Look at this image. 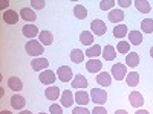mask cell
<instances>
[{
    "label": "cell",
    "mask_w": 153,
    "mask_h": 114,
    "mask_svg": "<svg viewBox=\"0 0 153 114\" xmlns=\"http://www.w3.org/2000/svg\"><path fill=\"white\" fill-rule=\"evenodd\" d=\"M25 50L29 56H40L43 53V44L40 41L35 40H29L26 44H25Z\"/></svg>",
    "instance_id": "6da1fadb"
},
{
    "label": "cell",
    "mask_w": 153,
    "mask_h": 114,
    "mask_svg": "<svg viewBox=\"0 0 153 114\" xmlns=\"http://www.w3.org/2000/svg\"><path fill=\"white\" fill-rule=\"evenodd\" d=\"M91 99H92L94 104L103 105L107 100V93H106V90H103V88H92L91 90Z\"/></svg>",
    "instance_id": "7a4b0ae2"
},
{
    "label": "cell",
    "mask_w": 153,
    "mask_h": 114,
    "mask_svg": "<svg viewBox=\"0 0 153 114\" xmlns=\"http://www.w3.org/2000/svg\"><path fill=\"white\" fill-rule=\"evenodd\" d=\"M112 76L117 81H123L127 76V67L123 64V62H117V64L112 66Z\"/></svg>",
    "instance_id": "3957f363"
},
{
    "label": "cell",
    "mask_w": 153,
    "mask_h": 114,
    "mask_svg": "<svg viewBox=\"0 0 153 114\" xmlns=\"http://www.w3.org/2000/svg\"><path fill=\"white\" fill-rule=\"evenodd\" d=\"M57 78L61 81V82H68L71 79H74V73H72V69L69 66H61L57 69Z\"/></svg>",
    "instance_id": "277c9868"
},
{
    "label": "cell",
    "mask_w": 153,
    "mask_h": 114,
    "mask_svg": "<svg viewBox=\"0 0 153 114\" xmlns=\"http://www.w3.org/2000/svg\"><path fill=\"white\" fill-rule=\"evenodd\" d=\"M38 79H40V82L42 84H45V85H52L54 82H55V72H52V70H43L42 73H40V76H38Z\"/></svg>",
    "instance_id": "5b68a950"
},
{
    "label": "cell",
    "mask_w": 153,
    "mask_h": 114,
    "mask_svg": "<svg viewBox=\"0 0 153 114\" xmlns=\"http://www.w3.org/2000/svg\"><path fill=\"white\" fill-rule=\"evenodd\" d=\"M91 29H92V34H95V35H104L106 32H107V28H106V23L103 21V20H94L92 23H91Z\"/></svg>",
    "instance_id": "8992f818"
},
{
    "label": "cell",
    "mask_w": 153,
    "mask_h": 114,
    "mask_svg": "<svg viewBox=\"0 0 153 114\" xmlns=\"http://www.w3.org/2000/svg\"><path fill=\"white\" fill-rule=\"evenodd\" d=\"M60 102H61V105L65 107V108H71L74 105V102H75V96L72 94L71 90H65V91L61 93Z\"/></svg>",
    "instance_id": "52a82bcc"
},
{
    "label": "cell",
    "mask_w": 153,
    "mask_h": 114,
    "mask_svg": "<svg viewBox=\"0 0 153 114\" xmlns=\"http://www.w3.org/2000/svg\"><path fill=\"white\" fill-rule=\"evenodd\" d=\"M31 67H32V70H35V72L48 70L49 61H48L46 58H35V59H32V62H31Z\"/></svg>",
    "instance_id": "ba28073f"
},
{
    "label": "cell",
    "mask_w": 153,
    "mask_h": 114,
    "mask_svg": "<svg viewBox=\"0 0 153 114\" xmlns=\"http://www.w3.org/2000/svg\"><path fill=\"white\" fill-rule=\"evenodd\" d=\"M22 32H23V35L26 37V38H29V40H34L37 35H40V32H38V28L34 26V24H29V23L25 24V26L22 28Z\"/></svg>",
    "instance_id": "9c48e42d"
},
{
    "label": "cell",
    "mask_w": 153,
    "mask_h": 114,
    "mask_svg": "<svg viewBox=\"0 0 153 114\" xmlns=\"http://www.w3.org/2000/svg\"><path fill=\"white\" fill-rule=\"evenodd\" d=\"M129 100H130V105L135 107V108L143 107V104H144V97H143V94L139 93V91H136V90H133V91L129 94Z\"/></svg>",
    "instance_id": "30bf717a"
},
{
    "label": "cell",
    "mask_w": 153,
    "mask_h": 114,
    "mask_svg": "<svg viewBox=\"0 0 153 114\" xmlns=\"http://www.w3.org/2000/svg\"><path fill=\"white\" fill-rule=\"evenodd\" d=\"M75 102L78 104L80 107H84L87 105L89 102H91V93H87V91H76L75 94Z\"/></svg>",
    "instance_id": "8fae6325"
},
{
    "label": "cell",
    "mask_w": 153,
    "mask_h": 114,
    "mask_svg": "<svg viewBox=\"0 0 153 114\" xmlns=\"http://www.w3.org/2000/svg\"><path fill=\"white\" fill-rule=\"evenodd\" d=\"M45 96H46L48 100H57L58 97H61L60 88L58 87H54V85H49L46 90H45Z\"/></svg>",
    "instance_id": "7c38bea8"
},
{
    "label": "cell",
    "mask_w": 153,
    "mask_h": 114,
    "mask_svg": "<svg viewBox=\"0 0 153 114\" xmlns=\"http://www.w3.org/2000/svg\"><path fill=\"white\" fill-rule=\"evenodd\" d=\"M97 82L101 85V87H109L112 84V75L107 73V72H100L97 75Z\"/></svg>",
    "instance_id": "4fadbf2b"
},
{
    "label": "cell",
    "mask_w": 153,
    "mask_h": 114,
    "mask_svg": "<svg viewBox=\"0 0 153 114\" xmlns=\"http://www.w3.org/2000/svg\"><path fill=\"white\" fill-rule=\"evenodd\" d=\"M86 69L91 73H98V72H101V69H103V62H101L100 59H89L86 62Z\"/></svg>",
    "instance_id": "5bb4252c"
},
{
    "label": "cell",
    "mask_w": 153,
    "mask_h": 114,
    "mask_svg": "<svg viewBox=\"0 0 153 114\" xmlns=\"http://www.w3.org/2000/svg\"><path fill=\"white\" fill-rule=\"evenodd\" d=\"M38 41H40L43 46H51V44L54 43V35H52V32L42 31L40 35H38Z\"/></svg>",
    "instance_id": "9a60e30c"
},
{
    "label": "cell",
    "mask_w": 153,
    "mask_h": 114,
    "mask_svg": "<svg viewBox=\"0 0 153 114\" xmlns=\"http://www.w3.org/2000/svg\"><path fill=\"white\" fill-rule=\"evenodd\" d=\"M25 105H26V100H25L23 96L20 94H14L11 97V107L14 108V110H23Z\"/></svg>",
    "instance_id": "2e32d148"
},
{
    "label": "cell",
    "mask_w": 153,
    "mask_h": 114,
    "mask_svg": "<svg viewBox=\"0 0 153 114\" xmlns=\"http://www.w3.org/2000/svg\"><path fill=\"white\" fill-rule=\"evenodd\" d=\"M3 21H5L6 24H16V23L19 21V14H17L16 11H12V9L5 11V12H3Z\"/></svg>",
    "instance_id": "e0dca14e"
},
{
    "label": "cell",
    "mask_w": 153,
    "mask_h": 114,
    "mask_svg": "<svg viewBox=\"0 0 153 114\" xmlns=\"http://www.w3.org/2000/svg\"><path fill=\"white\" fill-rule=\"evenodd\" d=\"M126 66L129 67H138L139 66V53L136 52H130L126 55Z\"/></svg>",
    "instance_id": "ac0fdd59"
},
{
    "label": "cell",
    "mask_w": 153,
    "mask_h": 114,
    "mask_svg": "<svg viewBox=\"0 0 153 114\" xmlns=\"http://www.w3.org/2000/svg\"><path fill=\"white\" fill-rule=\"evenodd\" d=\"M8 87L12 91H20V90H23V82H22L20 78H17V76H12V78L8 79Z\"/></svg>",
    "instance_id": "d6986e66"
},
{
    "label": "cell",
    "mask_w": 153,
    "mask_h": 114,
    "mask_svg": "<svg viewBox=\"0 0 153 114\" xmlns=\"http://www.w3.org/2000/svg\"><path fill=\"white\" fill-rule=\"evenodd\" d=\"M89 85V82H87V79L84 78L83 75H76V76H74V79H72V88H86Z\"/></svg>",
    "instance_id": "ffe728a7"
},
{
    "label": "cell",
    "mask_w": 153,
    "mask_h": 114,
    "mask_svg": "<svg viewBox=\"0 0 153 114\" xmlns=\"http://www.w3.org/2000/svg\"><path fill=\"white\" fill-rule=\"evenodd\" d=\"M20 17L23 20H26V21H35L37 20V15H35V12L31 9V8H22L20 9Z\"/></svg>",
    "instance_id": "44dd1931"
},
{
    "label": "cell",
    "mask_w": 153,
    "mask_h": 114,
    "mask_svg": "<svg viewBox=\"0 0 153 114\" xmlns=\"http://www.w3.org/2000/svg\"><path fill=\"white\" fill-rule=\"evenodd\" d=\"M129 41L133 46H139L143 43V32L139 31H130L129 32Z\"/></svg>",
    "instance_id": "7402d4cb"
},
{
    "label": "cell",
    "mask_w": 153,
    "mask_h": 114,
    "mask_svg": "<svg viewBox=\"0 0 153 114\" xmlns=\"http://www.w3.org/2000/svg\"><path fill=\"white\" fill-rule=\"evenodd\" d=\"M80 41L87 46V47H92V43H94V34L89 32V31H83L80 34Z\"/></svg>",
    "instance_id": "603a6c76"
},
{
    "label": "cell",
    "mask_w": 153,
    "mask_h": 114,
    "mask_svg": "<svg viewBox=\"0 0 153 114\" xmlns=\"http://www.w3.org/2000/svg\"><path fill=\"white\" fill-rule=\"evenodd\" d=\"M103 56H104V61H113L117 58V50L112 44H107L104 46V52H103Z\"/></svg>",
    "instance_id": "cb8c5ba5"
},
{
    "label": "cell",
    "mask_w": 153,
    "mask_h": 114,
    "mask_svg": "<svg viewBox=\"0 0 153 114\" xmlns=\"http://www.w3.org/2000/svg\"><path fill=\"white\" fill-rule=\"evenodd\" d=\"M89 58H97V56H100V55H103V50H101V46L100 44H94L92 47H87V50H86V52H84Z\"/></svg>",
    "instance_id": "d4e9b609"
},
{
    "label": "cell",
    "mask_w": 153,
    "mask_h": 114,
    "mask_svg": "<svg viewBox=\"0 0 153 114\" xmlns=\"http://www.w3.org/2000/svg\"><path fill=\"white\" fill-rule=\"evenodd\" d=\"M109 20H110L112 23H120V21H123V20H124V12H123L121 9H112V11L109 12Z\"/></svg>",
    "instance_id": "484cf974"
},
{
    "label": "cell",
    "mask_w": 153,
    "mask_h": 114,
    "mask_svg": "<svg viewBox=\"0 0 153 114\" xmlns=\"http://www.w3.org/2000/svg\"><path fill=\"white\" fill-rule=\"evenodd\" d=\"M84 52L83 50H80V49H74L72 52H71V61L72 62H75V64H80V62H83L84 61Z\"/></svg>",
    "instance_id": "4316f807"
},
{
    "label": "cell",
    "mask_w": 153,
    "mask_h": 114,
    "mask_svg": "<svg viewBox=\"0 0 153 114\" xmlns=\"http://www.w3.org/2000/svg\"><path fill=\"white\" fill-rule=\"evenodd\" d=\"M135 6H136V9L141 12V14H149L150 9H152V6H150V3L147 2V0H136Z\"/></svg>",
    "instance_id": "83f0119b"
},
{
    "label": "cell",
    "mask_w": 153,
    "mask_h": 114,
    "mask_svg": "<svg viewBox=\"0 0 153 114\" xmlns=\"http://www.w3.org/2000/svg\"><path fill=\"white\" fill-rule=\"evenodd\" d=\"M74 15L78 20H84L87 17V9L83 5H75L74 6Z\"/></svg>",
    "instance_id": "f1b7e54d"
},
{
    "label": "cell",
    "mask_w": 153,
    "mask_h": 114,
    "mask_svg": "<svg viewBox=\"0 0 153 114\" xmlns=\"http://www.w3.org/2000/svg\"><path fill=\"white\" fill-rule=\"evenodd\" d=\"M126 82L129 87H136L139 84V75L136 72H130L129 75L126 76Z\"/></svg>",
    "instance_id": "f546056e"
},
{
    "label": "cell",
    "mask_w": 153,
    "mask_h": 114,
    "mask_svg": "<svg viewBox=\"0 0 153 114\" xmlns=\"http://www.w3.org/2000/svg\"><path fill=\"white\" fill-rule=\"evenodd\" d=\"M127 35V26L126 24H117L113 29V37L115 38H124Z\"/></svg>",
    "instance_id": "4dcf8cb0"
},
{
    "label": "cell",
    "mask_w": 153,
    "mask_h": 114,
    "mask_svg": "<svg viewBox=\"0 0 153 114\" xmlns=\"http://www.w3.org/2000/svg\"><path fill=\"white\" fill-rule=\"evenodd\" d=\"M141 32H144V34L153 32V20L152 18H144L141 21Z\"/></svg>",
    "instance_id": "1f68e13d"
},
{
    "label": "cell",
    "mask_w": 153,
    "mask_h": 114,
    "mask_svg": "<svg viewBox=\"0 0 153 114\" xmlns=\"http://www.w3.org/2000/svg\"><path fill=\"white\" fill-rule=\"evenodd\" d=\"M117 50L120 53H130V43L129 41H120L118 44H117Z\"/></svg>",
    "instance_id": "d6a6232c"
},
{
    "label": "cell",
    "mask_w": 153,
    "mask_h": 114,
    "mask_svg": "<svg viewBox=\"0 0 153 114\" xmlns=\"http://www.w3.org/2000/svg\"><path fill=\"white\" fill-rule=\"evenodd\" d=\"M115 5V0H101L100 2V9L101 11H107V9H112Z\"/></svg>",
    "instance_id": "836d02e7"
},
{
    "label": "cell",
    "mask_w": 153,
    "mask_h": 114,
    "mask_svg": "<svg viewBox=\"0 0 153 114\" xmlns=\"http://www.w3.org/2000/svg\"><path fill=\"white\" fill-rule=\"evenodd\" d=\"M45 0H31V6L34 9H43L45 8Z\"/></svg>",
    "instance_id": "e575fe53"
},
{
    "label": "cell",
    "mask_w": 153,
    "mask_h": 114,
    "mask_svg": "<svg viewBox=\"0 0 153 114\" xmlns=\"http://www.w3.org/2000/svg\"><path fill=\"white\" fill-rule=\"evenodd\" d=\"M49 113L51 114H63V108L60 105H57V104H52L49 107Z\"/></svg>",
    "instance_id": "d590c367"
},
{
    "label": "cell",
    "mask_w": 153,
    "mask_h": 114,
    "mask_svg": "<svg viewBox=\"0 0 153 114\" xmlns=\"http://www.w3.org/2000/svg\"><path fill=\"white\" fill-rule=\"evenodd\" d=\"M72 114H92L91 111H89L87 108H84V107H76V108H74L72 110Z\"/></svg>",
    "instance_id": "8d00e7d4"
},
{
    "label": "cell",
    "mask_w": 153,
    "mask_h": 114,
    "mask_svg": "<svg viewBox=\"0 0 153 114\" xmlns=\"http://www.w3.org/2000/svg\"><path fill=\"white\" fill-rule=\"evenodd\" d=\"M92 114H107V111H106V108H104V107L98 105V107H95V108L92 110Z\"/></svg>",
    "instance_id": "74e56055"
},
{
    "label": "cell",
    "mask_w": 153,
    "mask_h": 114,
    "mask_svg": "<svg viewBox=\"0 0 153 114\" xmlns=\"http://www.w3.org/2000/svg\"><path fill=\"white\" fill-rule=\"evenodd\" d=\"M118 5L123 6V8H129L132 5V2H130V0H118Z\"/></svg>",
    "instance_id": "f35d334b"
},
{
    "label": "cell",
    "mask_w": 153,
    "mask_h": 114,
    "mask_svg": "<svg viewBox=\"0 0 153 114\" xmlns=\"http://www.w3.org/2000/svg\"><path fill=\"white\" fill-rule=\"evenodd\" d=\"M9 6V2H8V0H2V2H0V8H2V9H6Z\"/></svg>",
    "instance_id": "ab89813d"
},
{
    "label": "cell",
    "mask_w": 153,
    "mask_h": 114,
    "mask_svg": "<svg viewBox=\"0 0 153 114\" xmlns=\"http://www.w3.org/2000/svg\"><path fill=\"white\" fill-rule=\"evenodd\" d=\"M135 114H150V113H149L147 110H138V111H136Z\"/></svg>",
    "instance_id": "60d3db41"
},
{
    "label": "cell",
    "mask_w": 153,
    "mask_h": 114,
    "mask_svg": "<svg viewBox=\"0 0 153 114\" xmlns=\"http://www.w3.org/2000/svg\"><path fill=\"white\" fill-rule=\"evenodd\" d=\"M115 114H129V113H127L126 110H117V111H115Z\"/></svg>",
    "instance_id": "b9f144b4"
},
{
    "label": "cell",
    "mask_w": 153,
    "mask_h": 114,
    "mask_svg": "<svg viewBox=\"0 0 153 114\" xmlns=\"http://www.w3.org/2000/svg\"><path fill=\"white\" fill-rule=\"evenodd\" d=\"M19 114H32L31 111H26V110H25V111H22V113H19Z\"/></svg>",
    "instance_id": "7bdbcfd3"
},
{
    "label": "cell",
    "mask_w": 153,
    "mask_h": 114,
    "mask_svg": "<svg viewBox=\"0 0 153 114\" xmlns=\"http://www.w3.org/2000/svg\"><path fill=\"white\" fill-rule=\"evenodd\" d=\"M0 114H12V113H11V111H6V110H3V111L0 113Z\"/></svg>",
    "instance_id": "ee69618b"
},
{
    "label": "cell",
    "mask_w": 153,
    "mask_h": 114,
    "mask_svg": "<svg viewBox=\"0 0 153 114\" xmlns=\"http://www.w3.org/2000/svg\"><path fill=\"white\" fill-rule=\"evenodd\" d=\"M150 56H152V58H153V47H152V49H150Z\"/></svg>",
    "instance_id": "f6af8a7d"
},
{
    "label": "cell",
    "mask_w": 153,
    "mask_h": 114,
    "mask_svg": "<svg viewBox=\"0 0 153 114\" xmlns=\"http://www.w3.org/2000/svg\"><path fill=\"white\" fill-rule=\"evenodd\" d=\"M40 114H45V113H40Z\"/></svg>",
    "instance_id": "bcb514c9"
}]
</instances>
